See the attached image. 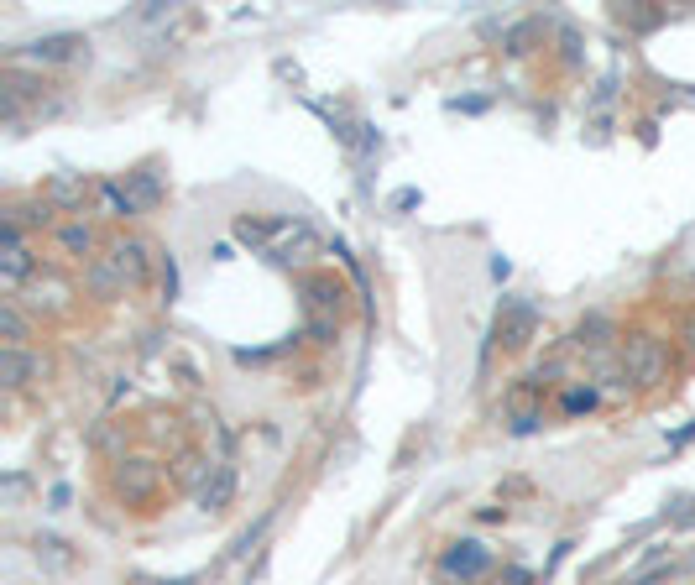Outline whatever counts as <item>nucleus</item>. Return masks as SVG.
I'll list each match as a JSON object with an SVG mask.
<instances>
[{
	"label": "nucleus",
	"mask_w": 695,
	"mask_h": 585,
	"mask_svg": "<svg viewBox=\"0 0 695 585\" xmlns=\"http://www.w3.org/2000/svg\"><path fill=\"white\" fill-rule=\"evenodd\" d=\"M110 262L121 267V277H126V283H142V277H147V246L136 241V236H126V241H115Z\"/></svg>",
	"instance_id": "obj_9"
},
{
	"label": "nucleus",
	"mask_w": 695,
	"mask_h": 585,
	"mask_svg": "<svg viewBox=\"0 0 695 585\" xmlns=\"http://www.w3.org/2000/svg\"><path fill=\"white\" fill-rule=\"evenodd\" d=\"M230 502H236V465L220 460V471L210 476V486L199 491V507H204V512H225Z\"/></svg>",
	"instance_id": "obj_7"
},
{
	"label": "nucleus",
	"mask_w": 695,
	"mask_h": 585,
	"mask_svg": "<svg viewBox=\"0 0 695 585\" xmlns=\"http://www.w3.org/2000/svg\"><path fill=\"white\" fill-rule=\"evenodd\" d=\"M622 21H628V27H638V32H648V27H659V11H622Z\"/></svg>",
	"instance_id": "obj_19"
},
{
	"label": "nucleus",
	"mask_w": 695,
	"mask_h": 585,
	"mask_svg": "<svg viewBox=\"0 0 695 585\" xmlns=\"http://www.w3.org/2000/svg\"><path fill=\"white\" fill-rule=\"evenodd\" d=\"M534 330H539V309H534V303H528V298H507L502 314H497V340L507 350H518V345L534 340Z\"/></svg>",
	"instance_id": "obj_4"
},
{
	"label": "nucleus",
	"mask_w": 695,
	"mask_h": 585,
	"mask_svg": "<svg viewBox=\"0 0 695 585\" xmlns=\"http://www.w3.org/2000/svg\"><path fill=\"white\" fill-rule=\"evenodd\" d=\"M32 309H42V303H48V309H68V283H63V277H48V283H42V277H37V283H32Z\"/></svg>",
	"instance_id": "obj_14"
},
{
	"label": "nucleus",
	"mask_w": 695,
	"mask_h": 585,
	"mask_svg": "<svg viewBox=\"0 0 695 585\" xmlns=\"http://www.w3.org/2000/svg\"><path fill=\"white\" fill-rule=\"evenodd\" d=\"M53 199H79V183H53Z\"/></svg>",
	"instance_id": "obj_20"
},
{
	"label": "nucleus",
	"mask_w": 695,
	"mask_h": 585,
	"mask_svg": "<svg viewBox=\"0 0 695 585\" xmlns=\"http://www.w3.org/2000/svg\"><path fill=\"white\" fill-rule=\"evenodd\" d=\"M27 377H32V356H27V350L0 345V387L16 392V387H27Z\"/></svg>",
	"instance_id": "obj_10"
},
{
	"label": "nucleus",
	"mask_w": 695,
	"mask_h": 585,
	"mask_svg": "<svg viewBox=\"0 0 695 585\" xmlns=\"http://www.w3.org/2000/svg\"><path fill=\"white\" fill-rule=\"evenodd\" d=\"M79 48L84 42L79 37H68V32H58V37H37L21 58H32V63H68V58H79Z\"/></svg>",
	"instance_id": "obj_8"
},
{
	"label": "nucleus",
	"mask_w": 695,
	"mask_h": 585,
	"mask_svg": "<svg viewBox=\"0 0 695 585\" xmlns=\"http://www.w3.org/2000/svg\"><path fill=\"white\" fill-rule=\"evenodd\" d=\"M502 408H507V418H513V429L528 434V429L539 424V382L528 377V382H518V387H507Z\"/></svg>",
	"instance_id": "obj_6"
},
{
	"label": "nucleus",
	"mask_w": 695,
	"mask_h": 585,
	"mask_svg": "<svg viewBox=\"0 0 695 585\" xmlns=\"http://www.w3.org/2000/svg\"><path fill=\"white\" fill-rule=\"evenodd\" d=\"M157 486H162V465H157V460L131 455V460L115 465V491H121L126 502H152Z\"/></svg>",
	"instance_id": "obj_3"
},
{
	"label": "nucleus",
	"mask_w": 695,
	"mask_h": 585,
	"mask_svg": "<svg viewBox=\"0 0 695 585\" xmlns=\"http://www.w3.org/2000/svg\"><path fill=\"white\" fill-rule=\"evenodd\" d=\"M685 340H690V350H695V319L685 324Z\"/></svg>",
	"instance_id": "obj_21"
},
{
	"label": "nucleus",
	"mask_w": 695,
	"mask_h": 585,
	"mask_svg": "<svg viewBox=\"0 0 695 585\" xmlns=\"http://www.w3.org/2000/svg\"><path fill=\"white\" fill-rule=\"evenodd\" d=\"M560 403H565L570 413H581V408H591V403H596V387H565Z\"/></svg>",
	"instance_id": "obj_18"
},
{
	"label": "nucleus",
	"mask_w": 695,
	"mask_h": 585,
	"mask_svg": "<svg viewBox=\"0 0 695 585\" xmlns=\"http://www.w3.org/2000/svg\"><path fill=\"white\" fill-rule=\"evenodd\" d=\"M27 277H32V251H27V241H21L16 215H6V220H0V283L21 288Z\"/></svg>",
	"instance_id": "obj_2"
},
{
	"label": "nucleus",
	"mask_w": 695,
	"mask_h": 585,
	"mask_svg": "<svg viewBox=\"0 0 695 585\" xmlns=\"http://www.w3.org/2000/svg\"><path fill=\"white\" fill-rule=\"evenodd\" d=\"M58 241H63L68 256H84V251H95V230H89L84 220H74V225H63V230H58Z\"/></svg>",
	"instance_id": "obj_15"
},
{
	"label": "nucleus",
	"mask_w": 695,
	"mask_h": 585,
	"mask_svg": "<svg viewBox=\"0 0 695 585\" xmlns=\"http://www.w3.org/2000/svg\"><path fill=\"white\" fill-rule=\"evenodd\" d=\"M37 559H48L53 570H74V565H79V559L68 554V544H63V538H37Z\"/></svg>",
	"instance_id": "obj_16"
},
{
	"label": "nucleus",
	"mask_w": 695,
	"mask_h": 585,
	"mask_svg": "<svg viewBox=\"0 0 695 585\" xmlns=\"http://www.w3.org/2000/svg\"><path fill=\"white\" fill-rule=\"evenodd\" d=\"M215 471H220V460L210 465V460H204V455H183V460H178V481L189 486L194 497H199L204 486H210V476H215Z\"/></svg>",
	"instance_id": "obj_12"
},
{
	"label": "nucleus",
	"mask_w": 695,
	"mask_h": 585,
	"mask_svg": "<svg viewBox=\"0 0 695 585\" xmlns=\"http://www.w3.org/2000/svg\"><path fill=\"white\" fill-rule=\"evenodd\" d=\"M272 230H277V220H236V241H246V246H272Z\"/></svg>",
	"instance_id": "obj_17"
},
{
	"label": "nucleus",
	"mask_w": 695,
	"mask_h": 585,
	"mask_svg": "<svg viewBox=\"0 0 695 585\" xmlns=\"http://www.w3.org/2000/svg\"><path fill=\"white\" fill-rule=\"evenodd\" d=\"M486 570H492V549L476 544V538H460V544L445 549V575H455V580H481Z\"/></svg>",
	"instance_id": "obj_5"
},
{
	"label": "nucleus",
	"mask_w": 695,
	"mask_h": 585,
	"mask_svg": "<svg viewBox=\"0 0 695 585\" xmlns=\"http://www.w3.org/2000/svg\"><path fill=\"white\" fill-rule=\"evenodd\" d=\"M89 288H95L100 298H115L126 288V277H121V267H115L110 256H95V262H89Z\"/></svg>",
	"instance_id": "obj_11"
},
{
	"label": "nucleus",
	"mask_w": 695,
	"mask_h": 585,
	"mask_svg": "<svg viewBox=\"0 0 695 585\" xmlns=\"http://www.w3.org/2000/svg\"><path fill=\"white\" fill-rule=\"evenodd\" d=\"M0 335H6V345H11V350L27 345V319H21L16 303H0Z\"/></svg>",
	"instance_id": "obj_13"
},
{
	"label": "nucleus",
	"mask_w": 695,
	"mask_h": 585,
	"mask_svg": "<svg viewBox=\"0 0 695 585\" xmlns=\"http://www.w3.org/2000/svg\"><path fill=\"white\" fill-rule=\"evenodd\" d=\"M622 371H628V382H638V387L664 382V371H669L664 340H654V335H633L628 345H622Z\"/></svg>",
	"instance_id": "obj_1"
}]
</instances>
